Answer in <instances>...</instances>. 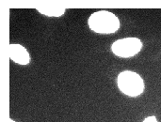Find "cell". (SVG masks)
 Masks as SVG:
<instances>
[{"instance_id": "7a4b0ae2", "label": "cell", "mask_w": 161, "mask_h": 122, "mask_svg": "<svg viewBox=\"0 0 161 122\" xmlns=\"http://www.w3.org/2000/svg\"><path fill=\"white\" fill-rule=\"evenodd\" d=\"M117 86L119 90L130 98L141 96L145 89L143 78L136 72L124 71L117 77Z\"/></svg>"}, {"instance_id": "3957f363", "label": "cell", "mask_w": 161, "mask_h": 122, "mask_svg": "<svg viewBox=\"0 0 161 122\" xmlns=\"http://www.w3.org/2000/svg\"><path fill=\"white\" fill-rule=\"evenodd\" d=\"M143 43L139 38L129 37L115 40L111 44V52L121 58H130L137 56L142 49Z\"/></svg>"}, {"instance_id": "6da1fadb", "label": "cell", "mask_w": 161, "mask_h": 122, "mask_svg": "<svg viewBox=\"0 0 161 122\" xmlns=\"http://www.w3.org/2000/svg\"><path fill=\"white\" fill-rule=\"evenodd\" d=\"M89 28L94 33L111 35L116 33L121 26L119 18L110 11L98 10L93 12L88 19Z\"/></svg>"}, {"instance_id": "277c9868", "label": "cell", "mask_w": 161, "mask_h": 122, "mask_svg": "<svg viewBox=\"0 0 161 122\" xmlns=\"http://www.w3.org/2000/svg\"><path fill=\"white\" fill-rule=\"evenodd\" d=\"M8 56L14 63L26 66L30 63V55L25 47L18 43H10L8 45Z\"/></svg>"}, {"instance_id": "5b68a950", "label": "cell", "mask_w": 161, "mask_h": 122, "mask_svg": "<svg viewBox=\"0 0 161 122\" xmlns=\"http://www.w3.org/2000/svg\"><path fill=\"white\" fill-rule=\"evenodd\" d=\"M36 9L39 13L45 15L50 18H58L64 15L66 8L59 5H52V4H44L36 7Z\"/></svg>"}, {"instance_id": "52a82bcc", "label": "cell", "mask_w": 161, "mask_h": 122, "mask_svg": "<svg viewBox=\"0 0 161 122\" xmlns=\"http://www.w3.org/2000/svg\"><path fill=\"white\" fill-rule=\"evenodd\" d=\"M8 122H16V121H15V120H13L12 119H8Z\"/></svg>"}, {"instance_id": "8992f818", "label": "cell", "mask_w": 161, "mask_h": 122, "mask_svg": "<svg viewBox=\"0 0 161 122\" xmlns=\"http://www.w3.org/2000/svg\"><path fill=\"white\" fill-rule=\"evenodd\" d=\"M142 122H158V120L156 116H149V117L145 118Z\"/></svg>"}]
</instances>
